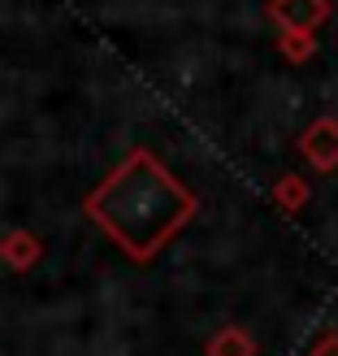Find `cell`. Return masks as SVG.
<instances>
[{"mask_svg": "<svg viewBox=\"0 0 338 356\" xmlns=\"http://www.w3.org/2000/svg\"><path fill=\"white\" fill-rule=\"evenodd\" d=\"M83 209L130 261L144 265L195 218V195L152 152H130Z\"/></svg>", "mask_w": 338, "mask_h": 356, "instance_id": "6da1fadb", "label": "cell"}, {"mask_svg": "<svg viewBox=\"0 0 338 356\" xmlns=\"http://www.w3.org/2000/svg\"><path fill=\"white\" fill-rule=\"evenodd\" d=\"M299 152L308 156L312 170H338V118H316L312 127L299 135Z\"/></svg>", "mask_w": 338, "mask_h": 356, "instance_id": "7a4b0ae2", "label": "cell"}, {"mask_svg": "<svg viewBox=\"0 0 338 356\" xmlns=\"http://www.w3.org/2000/svg\"><path fill=\"white\" fill-rule=\"evenodd\" d=\"M269 13H273L291 35H308V31H316V26L326 22L330 5H326V0H273Z\"/></svg>", "mask_w": 338, "mask_h": 356, "instance_id": "3957f363", "label": "cell"}, {"mask_svg": "<svg viewBox=\"0 0 338 356\" xmlns=\"http://www.w3.org/2000/svg\"><path fill=\"white\" fill-rule=\"evenodd\" d=\"M44 243L31 235V230H9L5 239H0V261L13 265V270H31L35 261H40Z\"/></svg>", "mask_w": 338, "mask_h": 356, "instance_id": "277c9868", "label": "cell"}, {"mask_svg": "<svg viewBox=\"0 0 338 356\" xmlns=\"http://www.w3.org/2000/svg\"><path fill=\"white\" fill-rule=\"evenodd\" d=\"M204 356H256V339H252V330H247V326H221L208 339Z\"/></svg>", "mask_w": 338, "mask_h": 356, "instance_id": "5b68a950", "label": "cell"}, {"mask_svg": "<svg viewBox=\"0 0 338 356\" xmlns=\"http://www.w3.org/2000/svg\"><path fill=\"white\" fill-rule=\"evenodd\" d=\"M273 200H278L282 209H287V213L304 209V204H308V183H304V178H295V174L278 178V187H273Z\"/></svg>", "mask_w": 338, "mask_h": 356, "instance_id": "8992f818", "label": "cell"}, {"mask_svg": "<svg viewBox=\"0 0 338 356\" xmlns=\"http://www.w3.org/2000/svg\"><path fill=\"white\" fill-rule=\"evenodd\" d=\"M282 48H287V57H291V61H308V57H312V40H308V35H291V31H287Z\"/></svg>", "mask_w": 338, "mask_h": 356, "instance_id": "52a82bcc", "label": "cell"}, {"mask_svg": "<svg viewBox=\"0 0 338 356\" xmlns=\"http://www.w3.org/2000/svg\"><path fill=\"white\" fill-rule=\"evenodd\" d=\"M308 356H338V330H330V334H321L312 348H308Z\"/></svg>", "mask_w": 338, "mask_h": 356, "instance_id": "ba28073f", "label": "cell"}]
</instances>
